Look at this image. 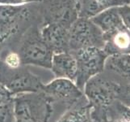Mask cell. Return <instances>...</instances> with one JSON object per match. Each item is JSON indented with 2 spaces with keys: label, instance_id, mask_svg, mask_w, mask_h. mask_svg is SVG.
<instances>
[{
  "label": "cell",
  "instance_id": "5b68a950",
  "mask_svg": "<svg viewBox=\"0 0 130 122\" xmlns=\"http://www.w3.org/2000/svg\"><path fill=\"white\" fill-rule=\"evenodd\" d=\"M71 53L77 62V75L74 83L83 90L85 84L90 79L99 75L104 69L107 55L104 49L98 47H88Z\"/></svg>",
  "mask_w": 130,
  "mask_h": 122
},
{
  "label": "cell",
  "instance_id": "ac0fdd59",
  "mask_svg": "<svg viewBox=\"0 0 130 122\" xmlns=\"http://www.w3.org/2000/svg\"><path fill=\"white\" fill-rule=\"evenodd\" d=\"M116 98H118L125 106L130 107V85L123 86L120 85Z\"/></svg>",
  "mask_w": 130,
  "mask_h": 122
},
{
  "label": "cell",
  "instance_id": "2e32d148",
  "mask_svg": "<svg viewBox=\"0 0 130 122\" xmlns=\"http://www.w3.org/2000/svg\"><path fill=\"white\" fill-rule=\"evenodd\" d=\"M13 98L0 105V122H15Z\"/></svg>",
  "mask_w": 130,
  "mask_h": 122
},
{
  "label": "cell",
  "instance_id": "ba28073f",
  "mask_svg": "<svg viewBox=\"0 0 130 122\" xmlns=\"http://www.w3.org/2000/svg\"><path fill=\"white\" fill-rule=\"evenodd\" d=\"M42 92L52 100L62 101L70 107L82 100L84 94L73 81L66 78H56L49 83L44 85Z\"/></svg>",
  "mask_w": 130,
  "mask_h": 122
},
{
  "label": "cell",
  "instance_id": "d6986e66",
  "mask_svg": "<svg viewBox=\"0 0 130 122\" xmlns=\"http://www.w3.org/2000/svg\"><path fill=\"white\" fill-rule=\"evenodd\" d=\"M117 9L124 25L130 32V6H120L117 7Z\"/></svg>",
  "mask_w": 130,
  "mask_h": 122
},
{
  "label": "cell",
  "instance_id": "8992f818",
  "mask_svg": "<svg viewBox=\"0 0 130 122\" xmlns=\"http://www.w3.org/2000/svg\"><path fill=\"white\" fill-rule=\"evenodd\" d=\"M41 9L43 25L58 24L70 29L78 18V10L74 0H44Z\"/></svg>",
  "mask_w": 130,
  "mask_h": 122
},
{
  "label": "cell",
  "instance_id": "5bb4252c",
  "mask_svg": "<svg viewBox=\"0 0 130 122\" xmlns=\"http://www.w3.org/2000/svg\"><path fill=\"white\" fill-rule=\"evenodd\" d=\"M104 69L130 82V55H111L106 59Z\"/></svg>",
  "mask_w": 130,
  "mask_h": 122
},
{
  "label": "cell",
  "instance_id": "44dd1931",
  "mask_svg": "<svg viewBox=\"0 0 130 122\" xmlns=\"http://www.w3.org/2000/svg\"><path fill=\"white\" fill-rule=\"evenodd\" d=\"M13 96L10 94V92L3 86L2 84H0V105L12 99Z\"/></svg>",
  "mask_w": 130,
  "mask_h": 122
},
{
  "label": "cell",
  "instance_id": "7a4b0ae2",
  "mask_svg": "<svg viewBox=\"0 0 130 122\" xmlns=\"http://www.w3.org/2000/svg\"><path fill=\"white\" fill-rule=\"evenodd\" d=\"M0 84L14 97L21 94L42 92L44 84L37 75L29 70L18 68L9 69L0 63Z\"/></svg>",
  "mask_w": 130,
  "mask_h": 122
},
{
  "label": "cell",
  "instance_id": "603a6c76",
  "mask_svg": "<svg viewBox=\"0 0 130 122\" xmlns=\"http://www.w3.org/2000/svg\"><path fill=\"white\" fill-rule=\"evenodd\" d=\"M15 122H28V121H25V120H15Z\"/></svg>",
  "mask_w": 130,
  "mask_h": 122
},
{
  "label": "cell",
  "instance_id": "ffe728a7",
  "mask_svg": "<svg viewBox=\"0 0 130 122\" xmlns=\"http://www.w3.org/2000/svg\"><path fill=\"white\" fill-rule=\"evenodd\" d=\"M44 0H0V6L21 7L32 3H41Z\"/></svg>",
  "mask_w": 130,
  "mask_h": 122
},
{
  "label": "cell",
  "instance_id": "30bf717a",
  "mask_svg": "<svg viewBox=\"0 0 130 122\" xmlns=\"http://www.w3.org/2000/svg\"><path fill=\"white\" fill-rule=\"evenodd\" d=\"M69 29L61 25L50 23L43 25L40 33L42 39L53 54L70 52Z\"/></svg>",
  "mask_w": 130,
  "mask_h": 122
},
{
  "label": "cell",
  "instance_id": "9a60e30c",
  "mask_svg": "<svg viewBox=\"0 0 130 122\" xmlns=\"http://www.w3.org/2000/svg\"><path fill=\"white\" fill-rule=\"evenodd\" d=\"M90 105L75 104L68 109L57 122H88Z\"/></svg>",
  "mask_w": 130,
  "mask_h": 122
},
{
  "label": "cell",
  "instance_id": "8fae6325",
  "mask_svg": "<svg viewBox=\"0 0 130 122\" xmlns=\"http://www.w3.org/2000/svg\"><path fill=\"white\" fill-rule=\"evenodd\" d=\"M50 69L57 78H66L74 82L77 75V62L71 52L53 54Z\"/></svg>",
  "mask_w": 130,
  "mask_h": 122
},
{
  "label": "cell",
  "instance_id": "e0dca14e",
  "mask_svg": "<svg viewBox=\"0 0 130 122\" xmlns=\"http://www.w3.org/2000/svg\"><path fill=\"white\" fill-rule=\"evenodd\" d=\"M9 69H18L22 66L21 60L19 54L16 52H9L3 63Z\"/></svg>",
  "mask_w": 130,
  "mask_h": 122
},
{
  "label": "cell",
  "instance_id": "3957f363",
  "mask_svg": "<svg viewBox=\"0 0 130 122\" xmlns=\"http://www.w3.org/2000/svg\"><path fill=\"white\" fill-rule=\"evenodd\" d=\"M18 54L22 65H34L50 69L53 52L44 42L37 28H31L27 33Z\"/></svg>",
  "mask_w": 130,
  "mask_h": 122
},
{
  "label": "cell",
  "instance_id": "4fadbf2b",
  "mask_svg": "<svg viewBox=\"0 0 130 122\" xmlns=\"http://www.w3.org/2000/svg\"><path fill=\"white\" fill-rule=\"evenodd\" d=\"M91 20L103 34H109L124 27L116 7H111L102 11Z\"/></svg>",
  "mask_w": 130,
  "mask_h": 122
},
{
  "label": "cell",
  "instance_id": "cb8c5ba5",
  "mask_svg": "<svg viewBox=\"0 0 130 122\" xmlns=\"http://www.w3.org/2000/svg\"><path fill=\"white\" fill-rule=\"evenodd\" d=\"M74 1H75V2H77V1H78V0H74Z\"/></svg>",
  "mask_w": 130,
  "mask_h": 122
},
{
  "label": "cell",
  "instance_id": "9c48e42d",
  "mask_svg": "<svg viewBox=\"0 0 130 122\" xmlns=\"http://www.w3.org/2000/svg\"><path fill=\"white\" fill-rule=\"evenodd\" d=\"M29 16L30 12L26 6H0V43L17 33L20 25Z\"/></svg>",
  "mask_w": 130,
  "mask_h": 122
},
{
  "label": "cell",
  "instance_id": "6da1fadb",
  "mask_svg": "<svg viewBox=\"0 0 130 122\" xmlns=\"http://www.w3.org/2000/svg\"><path fill=\"white\" fill-rule=\"evenodd\" d=\"M16 120L48 122L53 111V101L43 92L21 94L13 97Z\"/></svg>",
  "mask_w": 130,
  "mask_h": 122
},
{
  "label": "cell",
  "instance_id": "7c38bea8",
  "mask_svg": "<svg viewBox=\"0 0 130 122\" xmlns=\"http://www.w3.org/2000/svg\"><path fill=\"white\" fill-rule=\"evenodd\" d=\"M104 51L107 55L123 54L130 55V32L125 28L104 34Z\"/></svg>",
  "mask_w": 130,
  "mask_h": 122
},
{
  "label": "cell",
  "instance_id": "277c9868",
  "mask_svg": "<svg viewBox=\"0 0 130 122\" xmlns=\"http://www.w3.org/2000/svg\"><path fill=\"white\" fill-rule=\"evenodd\" d=\"M104 34L87 18L78 17L69 29V50L75 52L88 47L104 49Z\"/></svg>",
  "mask_w": 130,
  "mask_h": 122
},
{
  "label": "cell",
  "instance_id": "52a82bcc",
  "mask_svg": "<svg viewBox=\"0 0 130 122\" xmlns=\"http://www.w3.org/2000/svg\"><path fill=\"white\" fill-rule=\"evenodd\" d=\"M120 85L100 76H93L84 85L85 95L90 103L96 107H108L116 98Z\"/></svg>",
  "mask_w": 130,
  "mask_h": 122
},
{
  "label": "cell",
  "instance_id": "7402d4cb",
  "mask_svg": "<svg viewBox=\"0 0 130 122\" xmlns=\"http://www.w3.org/2000/svg\"><path fill=\"white\" fill-rule=\"evenodd\" d=\"M116 122H130V111L128 113L124 115V116H122L121 118L119 119Z\"/></svg>",
  "mask_w": 130,
  "mask_h": 122
}]
</instances>
